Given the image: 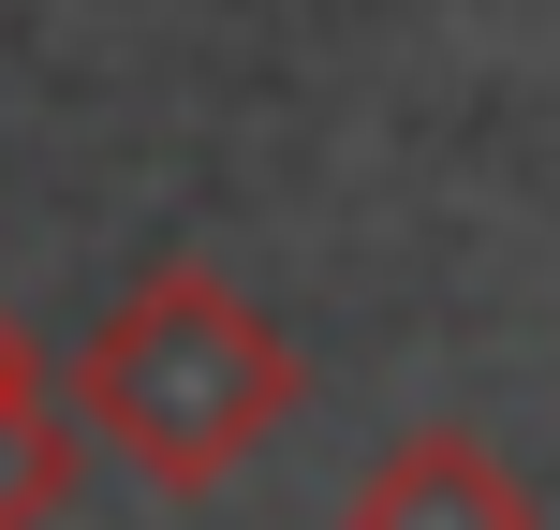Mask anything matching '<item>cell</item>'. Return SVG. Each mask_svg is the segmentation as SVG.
I'll list each match as a JSON object with an SVG mask.
<instances>
[{
    "label": "cell",
    "mask_w": 560,
    "mask_h": 530,
    "mask_svg": "<svg viewBox=\"0 0 560 530\" xmlns=\"http://www.w3.org/2000/svg\"><path fill=\"white\" fill-rule=\"evenodd\" d=\"M74 413L104 427L148 486H222V472H252L266 427L295 413V354H280V325L236 280L163 266L133 309H104V339H89V368H74Z\"/></svg>",
    "instance_id": "6da1fadb"
},
{
    "label": "cell",
    "mask_w": 560,
    "mask_h": 530,
    "mask_svg": "<svg viewBox=\"0 0 560 530\" xmlns=\"http://www.w3.org/2000/svg\"><path fill=\"white\" fill-rule=\"evenodd\" d=\"M339 530H532V486H516L472 427H398V443L369 457V486H354Z\"/></svg>",
    "instance_id": "7a4b0ae2"
},
{
    "label": "cell",
    "mask_w": 560,
    "mask_h": 530,
    "mask_svg": "<svg viewBox=\"0 0 560 530\" xmlns=\"http://www.w3.org/2000/svg\"><path fill=\"white\" fill-rule=\"evenodd\" d=\"M59 486H74V427H15L0 443V530H45Z\"/></svg>",
    "instance_id": "3957f363"
},
{
    "label": "cell",
    "mask_w": 560,
    "mask_h": 530,
    "mask_svg": "<svg viewBox=\"0 0 560 530\" xmlns=\"http://www.w3.org/2000/svg\"><path fill=\"white\" fill-rule=\"evenodd\" d=\"M15 427H45V368H30L15 309H0V443H15Z\"/></svg>",
    "instance_id": "277c9868"
}]
</instances>
